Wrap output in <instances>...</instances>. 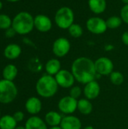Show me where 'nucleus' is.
I'll use <instances>...</instances> for the list:
<instances>
[{
  "mask_svg": "<svg viewBox=\"0 0 128 129\" xmlns=\"http://www.w3.org/2000/svg\"><path fill=\"white\" fill-rule=\"evenodd\" d=\"M109 79L111 82L115 85H121L124 81V75L119 71H113L109 75Z\"/></svg>",
  "mask_w": 128,
  "mask_h": 129,
  "instance_id": "nucleus-25",
  "label": "nucleus"
},
{
  "mask_svg": "<svg viewBox=\"0 0 128 129\" xmlns=\"http://www.w3.org/2000/svg\"><path fill=\"white\" fill-rule=\"evenodd\" d=\"M121 18L123 22L128 24V5H125L121 10Z\"/></svg>",
  "mask_w": 128,
  "mask_h": 129,
  "instance_id": "nucleus-28",
  "label": "nucleus"
},
{
  "mask_svg": "<svg viewBox=\"0 0 128 129\" xmlns=\"http://www.w3.org/2000/svg\"><path fill=\"white\" fill-rule=\"evenodd\" d=\"M11 26H12L11 18L6 14H0V29H8Z\"/></svg>",
  "mask_w": 128,
  "mask_h": 129,
  "instance_id": "nucleus-26",
  "label": "nucleus"
},
{
  "mask_svg": "<svg viewBox=\"0 0 128 129\" xmlns=\"http://www.w3.org/2000/svg\"><path fill=\"white\" fill-rule=\"evenodd\" d=\"M96 72L100 76H109L114 70V63L111 59L101 57L94 61Z\"/></svg>",
  "mask_w": 128,
  "mask_h": 129,
  "instance_id": "nucleus-6",
  "label": "nucleus"
},
{
  "mask_svg": "<svg viewBox=\"0 0 128 129\" xmlns=\"http://www.w3.org/2000/svg\"><path fill=\"white\" fill-rule=\"evenodd\" d=\"M81 93H82V90L81 88L78 86V85H75V86H72L71 88H70V91H69V96L72 97L73 98L75 99H78L80 98V96L81 95Z\"/></svg>",
  "mask_w": 128,
  "mask_h": 129,
  "instance_id": "nucleus-27",
  "label": "nucleus"
},
{
  "mask_svg": "<svg viewBox=\"0 0 128 129\" xmlns=\"http://www.w3.org/2000/svg\"><path fill=\"white\" fill-rule=\"evenodd\" d=\"M83 94L85 97V98L92 101L98 98V96L100 94V84L96 81H91L87 84L84 85V89H83Z\"/></svg>",
  "mask_w": 128,
  "mask_h": 129,
  "instance_id": "nucleus-11",
  "label": "nucleus"
},
{
  "mask_svg": "<svg viewBox=\"0 0 128 129\" xmlns=\"http://www.w3.org/2000/svg\"><path fill=\"white\" fill-rule=\"evenodd\" d=\"M86 26L89 32L97 35L104 33L108 29L106 20L98 17H90L86 22Z\"/></svg>",
  "mask_w": 128,
  "mask_h": 129,
  "instance_id": "nucleus-8",
  "label": "nucleus"
},
{
  "mask_svg": "<svg viewBox=\"0 0 128 129\" xmlns=\"http://www.w3.org/2000/svg\"><path fill=\"white\" fill-rule=\"evenodd\" d=\"M71 72L73 74L75 81L83 85L95 80L97 75L94 62L86 57L76 58L72 63Z\"/></svg>",
  "mask_w": 128,
  "mask_h": 129,
  "instance_id": "nucleus-1",
  "label": "nucleus"
},
{
  "mask_svg": "<svg viewBox=\"0 0 128 129\" xmlns=\"http://www.w3.org/2000/svg\"><path fill=\"white\" fill-rule=\"evenodd\" d=\"M17 121L13 116L5 115L0 118V129H15Z\"/></svg>",
  "mask_w": 128,
  "mask_h": 129,
  "instance_id": "nucleus-21",
  "label": "nucleus"
},
{
  "mask_svg": "<svg viewBox=\"0 0 128 129\" xmlns=\"http://www.w3.org/2000/svg\"><path fill=\"white\" fill-rule=\"evenodd\" d=\"M60 126L62 129H81V122L77 116L66 115L63 117Z\"/></svg>",
  "mask_w": 128,
  "mask_h": 129,
  "instance_id": "nucleus-13",
  "label": "nucleus"
},
{
  "mask_svg": "<svg viewBox=\"0 0 128 129\" xmlns=\"http://www.w3.org/2000/svg\"><path fill=\"white\" fill-rule=\"evenodd\" d=\"M77 110L82 115H89L93 111V104L90 100L87 98H81L78 101Z\"/></svg>",
  "mask_w": 128,
  "mask_h": 129,
  "instance_id": "nucleus-20",
  "label": "nucleus"
},
{
  "mask_svg": "<svg viewBox=\"0 0 128 129\" xmlns=\"http://www.w3.org/2000/svg\"><path fill=\"white\" fill-rule=\"evenodd\" d=\"M59 87L63 88H71L75 83V77L71 71L66 70H61L57 74L54 76Z\"/></svg>",
  "mask_w": 128,
  "mask_h": 129,
  "instance_id": "nucleus-10",
  "label": "nucleus"
},
{
  "mask_svg": "<svg viewBox=\"0 0 128 129\" xmlns=\"http://www.w3.org/2000/svg\"><path fill=\"white\" fill-rule=\"evenodd\" d=\"M21 48L17 44H10L6 46L4 51V55L9 60H14L17 58L21 54Z\"/></svg>",
  "mask_w": 128,
  "mask_h": 129,
  "instance_id": "nucleus-17",
  "label": "nucleus"
},
{
  "mask_svg": "<svg viewBox=\"0 0 128 129\" xmlns=\"http://www.w3.org/2000/svg\"><path fill=\"white\" fill-rule=\"evenodd\" d=\"M17 68L14 64H8L5 66L2 71V76L4 79L8 81H13L17 76Z\"/></svg>",
  "mask_w": 128,
  "mask_h": 129,
  "instance_id": "nucleus-22",
  "label": "nucleus"
},
{
  "mask_svg": "<svg viewBox=\"0 0 128 129\" xmlns=\"http://www.w3.org/2000/svg\"><path fill=\"white\" fill-rule=\"evenodd\" d=\"M106 25H107V27L109 28V29H117L118 28L121 23H122V20L121 18V17H118V16H112L110 17H109L106 20Z\"/></svg>",
  "mask_w": 128,
  "mask_h": 129,
  "instance_id": "nucleus-23",
  "label": "nucleus"
},
{
  "mask_svg": "<svg viewBox=\"0 0 128 129\" xmlns=\"http://www.w3.org/2000/svg\"><path fill=\"white\" fill-rule=\"evenodd\" d=\"M17 96V88L13 81L0 80V103L7 104L14 101Z\"/></svg>",
  "mask_w": 128,
  "mask_h": 129,
  "instance_id": "nucleus-4",
  "label": "nucleus"
},
{
  "mask_svg": "<svg viewBox=\"0 0 128 129\" xmlns=\"http://www.w3.org/2000/svg\"><path fill=\"white\" fill-rule=\"evenodd\" d=\"M88 6L90 10L96 14H100L103 13L106 8V0H88Z\"/></svg>",
  "mask_w": 128,
  "mask_h": 129,
  "instance_id": "nucleus-19",
  "label": "nucleus"
},
{
  "mask_svg": "<svg viewBox=\"0 0 128 129\" xmlns=\"http://www.w3.org/2000/svg\"><path fill=\"white\" fill-rule=\"evenodd\" d=\"M13 116H14V119L17 121V122H21V121L23 120V119H24V113L23 112H21V111H17V112L14 113Z\"/></svg>",
  "mask_w": 128,
  "mask_h": 129,
  "instance_id": "nucleus-29",
  "label": "nucleus"
},
{
  "mask_svg": "<svg viewBox=\"0 0 128 129\" xmlns=\"http://www.w3.org/2000/svg\"><path fill=\"white\" fill-rule=\"evenodd\" d=\"M0 118H1V112H0Z\"/></svg>",
  "mask_w": 128,
  "mask_h": 129,
  "instance_id": "nucleus-38",
  "label": "nucleus"
},
{
  "mask_svg": "<svg viewBox=\"0 0 128 129\" xmlns=\"http://www.w3.org/2000/svg\"><path fill=\"white\" fill-rule=\"evenodd\" d=\"M122 2H124L125 5H128V0H121Z\"/></svg>",
  "mask_w": 128,
  "mask_h": 129,
  "instance_id": "nucleus-35",
  "label": "nucleus"
},
{
  "mask_svg": "<svg viewBox=\"0 0 128 129\" xmlns=\"http://www.w3.org/2000/svg\"><path fill=\"white\" fill-rule=\"evenodd\" d=\"M7 1L11 2H18V1H20V0H7Z\"/></svg>",
  "mask_w": 128,
  "mask_h": 129,
  "instance_id": "nucleus-36",
  "label": "nucleus"
},
{
  "mask_svg": "<svg viewBox=\"0 0 128 129\" xmlns=\"http://www.w3.org/2000/svg\"><path fill=\"white\" fill-rule=\"evenodd\" d=\"M15 33H16L15 30L13 29V27H10V28H8V29H6V33H5L6 36L8 37V38L13 37V36L15 35Z\"/></svg>",
  "mask_w": 128,
  "mask_h": 129,
  "instance_id": "nucleus-30",
  "label": "nucleus"
},
{
  "mask_svg": "<svg viewBox=\"0 0 128 129\" xmlns=\"http://www.w3.org/2000/svg\"><path fill=\"white\" fill-rule=\"evenodd\" d=\"M15 129H26L25 128V126L23 127V126H18V127H16Z\"/></svg>",
  "mask_w": 128,
  "mask_h": 129,
  "instance_id": "nucleus-34",
  "label": "nucleus"
},
{
  "mask_svg": "<svg viewBox=\"0 0 128 129\" xmlns=\"http://www.w3.org/2000/svg\"><path fill=\"white\" fill-rule=\"evenodd\" d=\"M26 110L31 115H36L39 113L42 109V104L40 99L36 97H31L27 99L25 104Z\"/></svg>",
  "mask_w": 128,
  "mask_h": 129,
  "instance_id": "nucleus-14",
  "label": "nucleus"
},
{
  "mask_svg": "<svg viewBox=\"0 0 128 129\" xmlns=\"http://www.w3.org/2000/svg\"><path fill=\"white\" fill-rule=\"evenodd\" d=\"M61 70V63L58 59H50L45 64V71L48 75L54 76L57 74Z\"/></svg>",
  "mask_w": 128,
  "mask_h": 129,
  "instance_id": "nucleus-18",
  "label": "nucleus"
},
{
  "mask_svg": "<svg viewBox=\"0 0 128 129\" xmlns=\"http://www.w3.org/2000/svg\"><path fill=\"white\" fill-rule=\"evenodd\" d=\"M71 44L69 41L64 37L57 39L52 45V51L57 57H63L69 52Z\"/></svg>",
  "mask_w": 128,
  "mask_h": 129,
  "instance_id": "nucleus-9",
  "label": "nucleus"
},
{
  "mask_svg": "<svg viewBox=\"0 0 128 129\" xmlns=\"http://www.w3.org/2000/svg\"><path fill=\"white\" fill-rule=\"evenodd\" d=\"M49 129H62L61 127L59 125V126H54V127H51Z\"/></svg>",
  "mask_w": 128,
  "mask_h": 129,
  "instance_id": "nucleus-33",
  "label": "nucleus"
},
{
  "mask_svg": "<svg viewBox=\"0 0 128 129\" xmlns=\"http://www.w3.org/2000/svg\"><path fill=\"white\" fill-rule=\"evenodd\" d=\"M121 40H122V42L125 45H127L128 46V31L124 32L122 34V36H121Z\"/></svg>",
  "mask_w": 128,
  "mask_h": 129,
  "instance_id": "nucleus-31",
  "label": "nucleus"
},
{
  "mask_svg": "<svg viewBox=\"0 0 128 129\" xmlns=\"http://www.w3.org/2000/svg\"><path fill=\"white\" fill-rule=\"evenodd\" d=\"M63 117L61 115L56 111H49L45 114V122L50 127L59 126L61 123Z\"/></svg>",
  "mask_w": 128,
  "mask_h": 129,
  "instance_id": "nucleus-16",
  "label": "nucleus"
},
{
  "mask_svg": "<svg viewBox=\"0 0 128 129\" xmlns=\"http://www.w3.org/2000/svg\"><path fill=\"white\" fill-rule=\"evenodd\" d=\"M26 129H48L46 122L38 116L29 117L25 124Z\"/></svg>",
  "mask_w": 128,
  "mask_h": 129,
  "instance_id": "nucleus-15",
  "label": "nucleus"
},
{
  "mask_svg": "<svg viewBox=\"0 0 128 129\" xmlns=\"http://www.w3.org/2000/svg\"><path fill=\"white\" fill-rule=\"evenodd\" d=\"M59 85L54 76L46 74L40 77L35 85L37 94L44 98H49L54 96L58 91Z\"/></svg>",
  "mask_w": 128,
  "mask_h": 129,
  "instance_id": "nucleus-2",
  "label": "nucleus"
},
{
  "mask_svg": "<svg viewBox=\"0 0 128 129\" xmlns=\"http://www.w3.org/2000/svg\"><path fill=\"white\" fill-rule=\"evenodd\" d=\"M2 8V2H0V10Z\"/></svg>",
  "mask_w": 128,
  "mask_h": 129,
  "instance_id": "nucleus-37",
  "label": "nucleus"
},
{
  "mask_svg": "<svg viewBox=\"0 0 128 129\" xmlns=\"http://www.w3.org/2000/svg\"><path fill=\"white\" fill-rule=\"evenodd\" d=\"M69 35L73 38H79L83 35V28L78 23H72L68 29Z\"/></svg>",
  "mask_w": 128,
  "mask_h": 129,
  "instance_id": "nucleus-24",
  "label": "nucleus"
},
{
  "mask_svg": "<svg viewBox=\"0 0 128 129\" xmlns=\"http://www.w3.org/2000/svg\"><path fill=\"white\" fill-rule=\"evenodd\" d=\"M83 129H94V128L93 126H91V125H88V126L84 127Z\"/></svg>",
  "mask_w": 128,
  "mask_h": 129,
  "instance_id": "nucleus-32",
  "label": "nucleus"
},
{
  "mask_svg": "<svg viewBox=\"0 0 128 129\" xmlns=\"http://www.w3.org/2000/svg\"><path fill=\"white\" fill-rule=\"evenodd\" d=\"M74 12L73 11L66 6L59 8L56 14L54 20L57 26L63 29H69V27L74 23Z\"/></svg>",
  "mask_w": 128,
  "mask_h": 129,
  "instance_id": "nucleus-5",
  "label": "nucleus"
},
{
  "mask_svg": "<svg viewBox=\"0 0 128 129\" xmlns=\"http://www.w3.org/2000/svg\"><path fill=\"white\" fill-rule=\"evenodd\" d=\"M58 110L63 114L72 115L78 107V100L68 95L63 97L58 102Z\"/></svg>",
  "mask_w": 128,
  "mask_h": 129,
  "instance_id": "nucleus-7",
  "label": "nucleus"
},
{
  "mask_svg": "<svg viewBox=\"0 0 128 129\" xmlns=\"http://www.w3.org/2000/svg\"><path fill=\"white\" fill-rule=\"evenodd\" d=\"M34 26L39 32L46 33L51 29L52 22L48 16L38 14L34 18Z\"/></svg>",
  "mask_w": 128,
  "mask_h": 129,
  "instance_id": "nucleus-12",
  "label": "nucleus"
},
{
  "mask_svg": "<svg viewBox=\"0 0 128 129\" xmlns=\"http://www.w3.org/2000/svg\"><path fill=\"white\" fill-rule=\"evenodd\" d=\"M34 18L28 12L18 13L12 20V27L15 32L20 35L29 33L34 28Z\"/></svg>",
  "mask_w": 128,
  "mask_h": 129,
  "instance_id": "nucleus-3",
  "label": "nucleus"
}]
</instances>
